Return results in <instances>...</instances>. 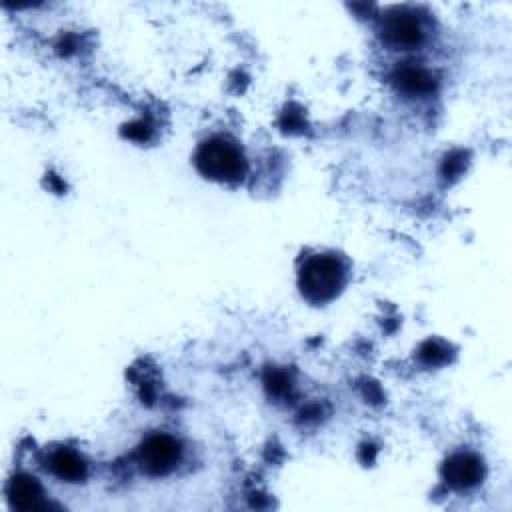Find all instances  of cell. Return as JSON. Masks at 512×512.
<instances>
[{
  "mask_svg": "<svg viewBox=\"0 0 512 512\" xmlns=\"http://www.w3.org/2000/svg\"><path fill=\"white\" fill-rule=\"evenodd\" d=\"M194 166L204 178L220 184H238L248 174V160L240 144L222 134L210 136L198 144Z\"/></svg>",
  "mask_w": 512,
  "mask_h": 512,
  "instance_id": "7a4b0ae2",
  "label": "cell"
},
{
  "mask_svg": "<svg viewBox=\"0 0 512 512\" xmlns=\"http://www.w3.org/2000/svg\"><path fill=\"white\" fill-rule=\"evenodd\" d=\"M398 90L410 96H424L434 90V76L420 66H402L394 74Z\"/></svg>",
  "mask_w": 512,
  "mask_h": 512,
  "instance_id": "ba28073f",
  "label": "cell"
},
{
  "mask_svg": "<svg viewBox=\"0 0 512 512\" xmlns=\"http://www.w3.org/2000/svg\"><path fill=\"white\" fill-rule=\"evenodd\" d=\"M180 460L182 444L166 432H154L146 436L136 450V462L148 476H166L176 470Z\"/></svg>",
  "mask_w": 512,
  "mask_h": 512,
  "instance_id": "3957f363",
  "label": "cell"
},
{
  "mask_svg": "<svg viewBox=\"0 0 512 512\" xmlns=\"http://www.w3.org/2000/svg\"><path fill=\"white\" fill-rule=\"evenodd\" d=\"M46 468L62 482H84L88 474V464L86 460L74 452L72 448H56L48 454Z\"/></svg>",
  "mask_w": 512,
  "mask_h": 512,
  "instance_id": "8992f818",
  "label": "cell"
},
{
  "mask_svg": "<svg viewBox=\"0 0 512 512\" xmlns=\"http://www.w3.org/2000/svg\"><path fill=\"white\" fill-rule=\"evenodd\" d=\"M380 32L386 44L402 50H412L424 40V28L420 18L408 10H394L386 14Z\"/></svg>",
  "mask_w": 512,
  "mask_h": 512,
  "instance_id": "277c9868",
  "label": "cell"
},
{
  "mask_svg": "<svg viewBox=\"0 0 512 512\" xmlns=\"http://www.w3.org/2000/svg\"><path fill=\"white\" fill-rule=\"evenodd\" d=\"M348 264L334 252L304 258L298 270V288L306 302L322 306L340 296L348 282Z\"/></svg>",
  "mask_w": 512,
  "mask_h": 512,
  "instance_id": "6da1fadb",
  "label": "cell"
},
{
  "mask_svg": "<svg viewBox=\"0 0 512 512\" xmlns=\"http://www.w3.org/2000/svg\"><path fill=\"white\" fill-rule=\"evenodd\" d=\"M484 476V460L474 452H454L442 466V478L452 490L476 488Z\"/></svg>",
  "mask_w": 512,
  "mask_h": 512,
  "instance_id": "5b68a950",
  "label": "cell"
},
{
  "mask_svg": "<svg viewBox=\"0 0 512 512\" xmlns=\"http://www.w3.org/2000/svg\"><path fill=\"white\" fill-rule=\"evenodd\" d=\"M8 500L10 506L18 510H40L46 508L48 502L44 500V490L34 476L18 474L8 482Z\"/></svg>",
  "mask_w": 512,
  "mask_h": 512,
  "instance_id": "52a82bcc",
  "label": "cell"
}]
</instances>
